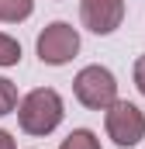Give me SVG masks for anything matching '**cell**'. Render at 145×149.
<instances>
[{
    "label": "cell",
    "mask_w": 145,
    "mask_h": 149,
    "mask_svg": "<svg viewBox=\"0 0 145 149\" xmlns=\"http://www.w3.org/2000/svg\"><path fill=\"white\" fill-rule=\"evenodd\" d=\"M62 114H66L62 97L52 87H38L17 101V121L28 135H52L62 125Z\"/></svg>",
    "instance_id": "cell-1"
},
{
    "label": "cell",
    "mask_w": 145,
    "mask_h": 149,
    "mask_svg": "<svg viewBox=\"0 0 145 149\" xmlns=\"http://www.w3.org/2000/svg\"><path fill=\"white\" fill-rule=\"evenodd\" d=\"M72 94L83 108L90 111H104L117 101V76L107 66H83L72 80Z\"/></svg>",
    "instance_id": "cell-2"
},
{
    "label": "cell",
    "mask_w": 145,
    "mask_h": 149,
    "mask_svg": "<svg viewBox=\"0 0 145 149\" xmlns=\"http://www.w3.org/2000/svg\"><path fill=\"white\" fill-rule=\"evenodd\" d=\"M104 128L114 139V146H138L145 139V111L131 101H114L110 108H104Z\"/></svg>",
    "instance_id": "cell-3"
},
{
    "label": "cell",
    "mask_w": 145,
    "mask_h": 149,
    "mask_svg": "<svg viewBox=\"0 0 145 149\" xmlns=\"http://www.w3.org/2000/svg\"><path fill=\"white\" fill-rule=\"evenodd\" d=\"M35 49H38V59L45 66H66L79 52V31L72 24H66V21H52V24H45L38 31Z\"/></svg>",
    "instance_id": "cell-4"
},
{
    "label": "cell",
    "mask_w": 145,
    "mask_h": 149,
    "mask_svg": "<svg viewBox=\"0 0 145 149\" xmlns=\"http://www.w3.org/2000/svg\"><path fill=\"white\" fill-rule=\"evenodd\" d=\"M79 21L93 35H114L124 21V0H79Z\"/></svg>",
    "instance_id": "cell-5"
},
{
    "label": "cell",
    "mask_w": 145,
    "mask_h": 149,
    "mask_svg": "<svg viewBox=\"0 0 145 149\" xmlns=\"http://www.w3.org/2000/svg\"><path fill=\"white\" fill-rule=\"evenodd\" d=\"M35 10V0H0V24H21Z\"/></svg>",
    "instance_id": "cell-6"
},
{
    "label": "cell",
    "mask_w": 145,
    "mask_h": 149,
    "mask_svg": "<svg viewBox=\"0 0 145 149\" xmlns=\"http://www.w3.org/2000/svg\"><path fill=\"white\" fill-rule=\"evenodd\" d=\"M59 149H100V139H97L90 128H72L69 135L62 139Z\"/></svg>",
    "instance_id": "cell-7"
},
{
    "label": "cell",
    "mask_w": 145,
    "mask_h": 149,
    "mask_svg": "<svg viewBox=\"0 0 145 149\" xmlns=\"http://www.w3.org/2000/svg\"><path fill=\"white\" fill-rule=\"evenodd\" d=\"M21 63V42L0 31V66H17Z\"/></svg>",
    "instance_id": "cell-8"
},
{
    "label": "cell",
    "mask_w": 145,
    "mask_h": 149,
    "mask_svg": "<svg viewBox=\"0 0 145 149\" xmlns=\"http://www.w3.org/2000/svg\"><path fill=\"white\" fill-rule=\"evenodd\" d=\"M10 111H17V87L7 76H0V118H7Z\"/></svg>",
    "instance_id": "cell-9"
},
{
    "label": "cell",
    "mask_w": 145,
    "mask_h": 149,
    "mask_svg": "<svg viewBox=\"0 0 145 149\" xmlns=\"http://www.w3.org/2000/svg\"><path fill=\"white\" fill-rule=\"evenodd\" d=\"M135 87H138V94L145 97V56L135 59Z\"/></svg>",
    "instance_id": "cell-10"
},
{
    "label": "cell",
    "mask_w": 145,
    "mask_h": 149,
    "mask_svg": "<svg viewBox=\"0 0 145 149\" xmlns=\"http://www.w3.org/2000/svg\"><path fill=\"white\" fill-rule=\"evenodd\" d=\"M0 149H17V146H14V135L3 132V128H0Z\"/></svg>",
    "instance_id": "cell-11"
}]
</instances>
